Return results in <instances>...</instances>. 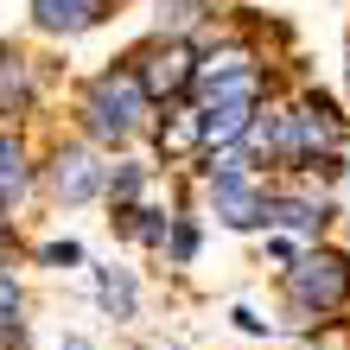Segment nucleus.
I'll return each mask as SVG.
<instances>
[{
	"mask_svg": "<svg viewBox=\"0 0 350 350\" xmlns=\"http://www.w3.org/2000/svg\"><path fill=\"white\" fill-rule=\"evenodd\" d=\"M45 191H51V204H64V211L109 198V159H102V147L96 140H64V147H51Z\"/></svg>",
	"mask_w": 350,
	"mask_h": 350,
	"instance_id": "obj_4",
	"label": "nucleus"
},
{
	"mask_svg": "<svg viewBox=\"0 0 350 350\" xmlns=\"http://www.w3.org/2000/svg\"><path fill=\"white\" fill-rule=\"evenodd\" d=\"M344 77H350V38H344Z\"/></svg>",
	"mask_w": 350,
	"mask_h": 350,
	"instance_id": "obj_18",
	"label": "nucleus"
},
{
	"mask_svg": "<svg viewBox=\"0 0 350 350\" xmlns=\"http://www.w3.org/2000/svg\"><path fill=\"white\" fill-rule=\"evenodd\" d=\"M32 102H38V83H32V57L19 51V45H0V128L19 115H32Z\"/></svg>",
	"mask_w": 350,
	"mask_h": 350,
	"instance_id": "obj_9",
	"label": "nucleus"
},
{
	"mask_svg": "<svg viewBox=\"0 0 350 350\" xmlns=\"http://www.w3.org/2000/svg\"><path fill=\"white\" fill-rule=\"evenodd\" d=\"M77 121H83V140H96V147H128L134 134L159 128V102L140 90V77L128 64H109V70H96L83 83Z\"/></svg>",
	"mask_w": 350,
	"mask_h": 350,
	"instance_id": "obj_1",
	"label": "nucleus"
},
{
	"mask_svg": "<svg viewBox=\"0 0 350 350\" xmlns=\"http://www.w3.org/2000/svg\"><path fill=\"white\" fill-rule=\"evenodd\" d=\"M280 293H286V312H293L299 332L325 325L332 312L350 306V255L344 249H306L293 267H280Z\"/></svg>",
	"mask_w": 350,
	"mask_h": 350,
	"instance_id": "obj_2",
	"label": "nucleus"
},
{
	"mask_svg": "<svg viewBox=\"0 0 350 350\" xmlns=\"http://www.w3.org/2000/svg\"><path fill=\"white\" fill-rule=\"evenodd\" d=\"M332 223V204L325 198H306V191H267L261 198V230H306L319 236Z\"/></svg>",
	"mask_w": 350,
	"mask_h": 350,
	"instance_id": "obj_6",
	"label": "nucleus"
},
{
	"mask_svg": "<svg viewBox=\"0 0 350 350\" xmlns=\"http://www.w3.org/2000/svg\"><path fill=\"white\" fill-rule=\"evenodd\" d=\"M249 77H267L261 51L249 45V38H217V45H204V51H198V83H191V96H198V102H211V96H223V90L249 83Z\"/></svg>",
	"mask_w": 350,
	"mask_h": 350,
	"instance_id": "obj_5",
	"label": "nucleus"
},
{
	"mask_svg": "<svg viewBox=\"0 0 350 350\" xmlns=\"http://www.w3.org/2000/svg\"><path fill=\"white\" fill-rule=\"evenodd\" d=\"M204 191H211V211L217 223H230V230H261V185L255 178H204Z\"/></svg>",
	"mask_w": 350,
	"mask_h": 350,
	"instance_id": "obj_8",
	"label": "nucleus"
},
{
	"mask_svg": "<svg viewBox=\"0 0 350 350\" xmlns=\"http://www.w3.org/2000/svg\"><path fill=\"white\" fill-rule=\"evenodd\" d=\"M115 7L109 0H32V26L51 32V38H77V32H96Z\"/></svg>",
	"mask_w": 350,
	"mask_h": 350,
	"instance_id": "obj_7",
	"label": "nucleus"
},
{
	"mask_svg": "<svg viewBox=\"0 0 350 350\" xmlns=\"http://www.w3.org/2000/svg\"><path fill=\"white\" fill-rule=\"evenodd\" d=\"M19 312H26V286H19L13 267H0V325H26Z\"/></svg>",
	"mask_w": 350,
	"mask_h": 350,
	"instance_id": "obj_15",
	"label": "nucleus"
},
{
	"mask_svg": "<svg viewBox=\"0 0 350 350\" xmlns=\"http://www.w3.org/2000/svg\"><path fill=\"white\" fill-rule=\"evenodd\" d=\"M96 293H102L109 319H134V306H140V286H134L128 267H96Z\"/></svg>",
	"mask_w": 350,
	"mask_h": 350,
	"instance_id": "obj_13",
	"label": "nucleus"
},
{
	"mask_svg": "<svg viewBox=\"0 0 350 350\" xmlns=\"http://www.w3.org/2000/svg\"><path fill=\"white\" fill-rule=\"evenodd\" d=\"M32 191V159H26V140L13 128H0V217L19 211V198Z\"/></svg>",
	"mask_w": 350,
	"mask_h": 350,
	"instance_id": "obj_10",
	"label": "nucleus"
},
{
	"mask_svg": "<svg viewBox=\"0 0 350 350\" xmlns=\"http://www.w3.org/2000/svg\"><path fill=\"white\" fill-rule=\"evenodd\" d=\"M230 325H236V332H249V338H267V332H274V325H267L255 306H230Z\"/></svg>",
	"mask_w": 350,
	"mask_h": 350,
	"instance_id": "obj_17",
	"label": "nucleus"
},
{
	"mask_svg": "<svg viewBox=\"0 0 350 350\" xmlns=\"http://www.w3.org/2000/svg\"><path fill=\"white\" fill-rule=\"evenodd\" d=\"M38 261H45V267H83V242H45Z\"/></svg>",
	"mask_w": 350,
	"mask_h": 350,
	"instance_id": "obj_16",
	"label": "nucleus"
},
{
	"mask_svg": "<svg viewBox=\"0 0 350 350\" xmlns=\"http://www.w3.org/2000/svg\"><path fill=\"white\" fill-rule=\"evenodd\" d=\"M0 249H7V217H0Z\"/></svg>",
	"mask_w": 350,
	"mask_h": 350,
	"instance_id": "obj_19",
	"label": "nucleus"
},
{
	"mask_svg": "<svg viewBox=\"0 0 350 350\" xmlns=\"http://www.w3.org/2000/svg\"><path fill=\"white\" fill-rule=\"evenodd\" d=\"M153 140H159V153H166V166H178V159H198L204 153V121H198V109H178L153 128Z\"/></svg>",
	"mask_w": 350,
	"mask_h": 350,
	"instance_id": "obj_11",
	"label": "nucleus"
},
{
	"mask_svg": "<svg viewBox=\"0 0 350 350\" xmlns=\"http://www.w3.org/2000/svg\"><path fill=\"white\" fill-rule=\"evenodd\" d=\"M191 255H198V223H191V217H172V230H166V261L185 267Z\"/></svg>",
	"mask_w": 350,
	"mask_h": 350,
	"instance_id": "obj_14",
	"label": "nucleus"
},
{
	"mask_svg": "<svg viewBox=\"0 0 350 350\" xmlns=\"http://www.w3.org/2000/svg\"><path fill=\"white\" fill-rule=\"evenodd\" d=\"M134 77H140V90H147L159 109H178L185 96H191V83H198V45L191 38H140V45L121 57Z\"/></svg>",
	"mask_w": 350,
	"mask_h": 350,
	"instance_id": "obj_3",
	"label": "nucleus"
},
{
	"mask_svg": "<svg viewBox=\"0 0 350 350\" xmlns=\"http://www.w3.org/2000/svg\"><path fill=\"white\" fill-rule=\"evenodd\" d=\"M211 13H217V0H159L153 32H159V38H191Z\"/></svg>",
	"mask_w": 350,
	"mask_h": 350,
	"instance_id": "obj_12",
	"label": "nucleus"
}]
</instances>
